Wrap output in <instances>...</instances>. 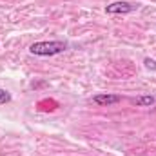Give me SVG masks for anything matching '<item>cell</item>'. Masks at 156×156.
Wrapping results in <instances>:
<instances>
[{"label":"cell","mask_w":156,"mask_h":156,"mask_svg":"<svg viewBox=\"0 0 156 156\" xmlns=\"http://www.w3.org/2000/svg\"><path fill=\"white\" fill-rule=\"evenodd\" d=\"M93 102L98 105H113V104L120 102V96L118 94H96L93 98Z\"/></svg>","instance_id":"cell-3"},{"label":"cell","mask_w":156,"mask_h":156,"mask_svg":"<svg viewBox=\"0 0 156 156\" xmlns=\"http://www.w3.org/2000/svg\"><path fill=\"white\" fill-rule=\"evenodd\" d=\"M133 104H136V105H140V107H144V105H153V104H154V98H153V96H140V98H134Z\"/></svg>","instance_id":"cell-4"},{"label":"cell","mask_w":156,"mask_h":156,"mask_svg":"<svg viewBox=\"0 0 156 156\" xmlns=\"http://www.w3.org/2000/svg\"><path fill=\"white\" fill-rule=\"evenodd\" d=\"M11 100V94L7 93V91H4V89H0V104H7Z\"/></svg>","instance_id":"cell-5"},{"label":"cell","mask_w":156,"mask_h":156,"mask_svg":"<svg viewBox=\"0 0 156 156\" xmlns=\"http://www.w3.org/2000/svg\"><path fill=\"white\" fill-rule=\"evenodd\" d=\"M67 49V44L66 42H35L29 51L33 55H38V56H53V55H60Z\"/></svg>","instance_id":"cell-1"},{"label":"cell","mask_w":156,"mask_h":156,"mask_svg":"<svg viewBox=\"0 0 156 156\" xmlns=\"http://www.w3.org/2000/svg\"><path fill=\"white\" fill-rule=\"evenodd\" d=\"M145 67H149V69H156V62L154 60H151V58H145Z\"/></svg>","instance_id":"cell-6"},{"label":"cell","mask_w":156,"mask_h":156,"mask_svg":"<svg viewBox=\"0 0 156 156\" xmlns=\"http://www.w3.org/2000/svg\"><path fill=\"white\" fill-rule=\"evenodd\" d=\"M134 7L136 5H133L129 2H113L105 7V13H109V15H127V13L134 11Z\"/></svg>","instance_id":"cell-2"}]
</instances>
